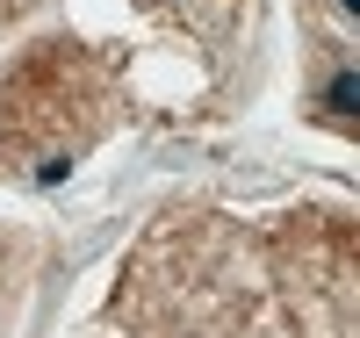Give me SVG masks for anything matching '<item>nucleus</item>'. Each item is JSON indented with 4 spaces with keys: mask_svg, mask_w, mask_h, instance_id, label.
I'll return each instance as SVG.
<instances>
[{
    "mask_svg": "<svg viewBox=\"0 0 360 338\" xmlns=\"http://www.w3.org/2000/svg\"><path fill=\"white\" fill-rule=\"evenodd\" d=\"M108 338H360V223L173 209L115 273Z\"/></svg>",
    "mask_w": 360,
    "mask_h": 338,
    "instance_id": "nucleus-1",
    "label": "nucleus"
},
{
    "mask_svg": "<svg viewBox=\"0 0 360 338\" xmlns=\"http://www.w3.org/2000/svg\"><path fill=\"white\" fill-rule=\"evenodd\" d=\"M123 115V79L101 51L51 37L22 51L0 79V173L8 180H65L72 159L101 144Z\"/></svg>",
    "mask_w": 360,
    "mask_h": 338,
    "instance_id": "nucleus-2",
    "label": "nucleus"
},
{
    "mask_svg": "<svg viewBox=\"0 0 360 338\" xmlns=\"http://www.w3.org/2000/svg\"><path fill=\"white\" fill-rule=\"evenodd\" d=\"M22 295H29V252L0 230V338L15 331V317H22Z\"/></svg>",
    "mask_w": 360,
    "mask_h": 338,
    "instance_id": "nucleus-3",
    "label": "nucleus"
},
{
    "mask_svg": "<svg viewBox=\"0 0 360 338\" xmlns=\"http://www.w3.org/2000/svg\"><path fill=\"white\" fill-rule=\"evenodd\" d=\"M15 8H22V0H0V22H8V15H15Z\"/></svg>",
    "mask_w": 360,
    "mask_h": 338,
    "instance_id": "nucleus-4",
    "label": "nucleus"
}]
</instances>
